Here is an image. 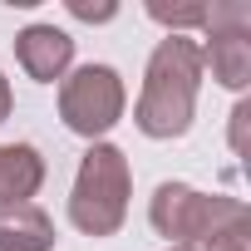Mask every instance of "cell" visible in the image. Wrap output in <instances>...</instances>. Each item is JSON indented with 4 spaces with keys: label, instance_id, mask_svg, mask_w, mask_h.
<instances>
[{
    "label": "cell",
    "instance_id": "52a82bcc",
    "mask_svg": "<svg viewBox=\"0 0 251 251\" xmlns=\"http://www.w3.org/2000/svg\"><path fill=\"white\" fill-rule=\"evenodd\" d=\"M45 187V158L35 143H0V207L35 202Z\"/></svg>",
    "mask_w": 251,
    "mask_h": 251
},
{
    "label": "cell",
    "instance_id": "8fae6325",
    "mask_svg": "<svg viewBox=\"0 0 251 251\" xmlns=\"http://www.w3.org/2000/svg\"><path fill=\"white\" fill-rule=\"evenodd\" d=\"M69 15L74 20H89V25H103L118 15V5H84V0H69Z\"/></svg>",
    "mask_w": 251,
    "mask_h": 251
},
{
    "label": "cell",
    "instance_id": "3957f363",
    "mask_svg": "<svg viewBox=\"0 0 251 251\" xmlns=\"http://www.w3.org/2000/svg\"><path fill=\"white\" fill-rule=\"evenodd\" d=\"M148 222L158 236L173 241L168 251H182L202 236H217L236 222H251V212L241 197H226V192H197L187 182H158V192L148 197Z\"/></svg>",
    "mask_w": 251,
    "mask_h": 251
},
{
    "label": "cell",
    "instance_id": "7a4b0ae2",
    "mask_svg": "<svg viewBox=\"0 0 251 251\" xmlns=\"http://www.w3.org/2000/svg\"><path fill=\"white\" fill-rule=\"evenodd\" d=\"M128 197H133V168L113 143H89L74 173L69 192V222L84 236H113L128 222Z\"/></svg>",
    "mask_w": 251,
    "mask_h": 251
},
{
    "label": "cell",
    "instance_id": "30bf717a",
    "mask_svg": "<svg viewBox=\"0 0 251 251\" xmlns=\"http://www.w3.org/2000/svg\"><path fill=\"white\" fill-rule=\"evenodd\" d=\"M182 251H251V222H236V226H226L217 236H202V241H192Z\"/></svg>",
    "mask_w": 251,
    "mask_h": 251
},
{
    "label": "cell",
    "instance_id": "4fadbf2b",
    "mask_svg": "<svg viewBox=\"0 0 251 251\" xmlns=\"http://www.w3.org/2000/svg\"><path fill=\"white\" fill-rule=\"evenodd\" d=\"M10 108H15V94H10V79L0 74V123L10 118Z\"/></svg>",
    "mask_w": 251,
    "mask_h": 251
},
{
    "label": "cell",
    "instance_id": "277c9868",
    "mask_svg": "<svg viewBox=\"0 0 251 251\" xmlns=\"http://www.w3.org/2000/svg\"><path fill=\"white\" fill-rule=\"evenodd\" d=\"M123 108H128V89L113 64H79L59 79V118L69 133L89 143H103V133H113Z\"/></svg>",
    "mask_w": 251,
    "mask_h": 251
},
{
    "label": "cell",
    "instance_id": "5b68a950",
    "mask_svg": "<svg viewBox=\"0 0 251 251\" xmlns=\"http://www.w3.org/2000/svg\"><path fill=\"white\" fill-rule=\"evenodd\" d=\"M207 40L202 45V74L212 69V79L231 94H241L251 84V5L241 0H222L207 5Z\"/></svg>",
    "mask_w": 251,
    "mask_h": 251
},
{
    "label": "cell",
    "instance_id": "7c38bea8",
    "mask_svg": "<svg viewBox=\"0 0 251 251\" xmlns=\"http://www.w3.org/2000/svg\"><path fill=\"white\" fill-rule=\"evenodd\" d=\"M246 118H251V103L241 99L231 108V153H246Z\"/></svg>",
    "mask_w": 251,
    "mask_h": 251
},
{
    "label": "cell",
    "instance_id": "9c48e42d",
    "mask_svg": "<svg viewBox=\"0 0 251 251\" xmlns=\"http://www.w3.org/2000/svg\"><path fill=\"white\" fill-rule=\"evenodd\" d=\"M148 20H158L168 35H187V30H202L207 25V5H148Z\"/></svg>",
    "mask_w": 251,
    "mask_h": 251
},
{
    "label": "cell",
    "instance_id": "8992f818",
    "mask_svg": "<svg viewBox=\"0 0 251 251\" xmlns=\"http://www.w3.org/2000/svg\"><path fill=\"white\" fill-rule=\"evenodd\" d=\"M15 59L35 84H59L74 69V40L59 25H25L15 35Z\"/></svg>",
    "mask_w": 251,
    "mask_h": 251
},
{
    "label": "cell",
    "instance_id": "6da1fadb",
    "mask_svg": "<svg viewBox=\"0 0 251 251\" xmlns=\"http://www.w3.org/2000/svg\"><path fill=\"white\" fill-rule=\"evenodd\" d=\"M197 89H202V45L192 35H168L153 45L143 89L133 103V123L143 138H182L197 118Z\"/></svg>",
    "mask_w": 251,
    "mask_h": 251
},
{
    "label": "cell",
    "instance_id": "ba28073f",
    "mask_svg": "<svg viewBox=\"0 0 251 251\" xmlns=\"http://www.w3.org/2000/svg\"><path fill=\"white\" fill-rule=\"evenodd\" d=\"M54 217L40 202L0 207V251H54Z\"/></svg>",
    "mask_w": 251,
    "mask_h": 251
}]
</instances>
